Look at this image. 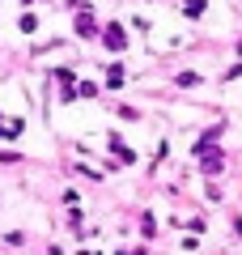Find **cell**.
<instances>
[{
  "mask_svg": "<svg viewBox=\"0 0 242 255\" xmlns=\"http://www.w3.org/2000/svg\"><path fill=\"white\" fill-rule=\"evenodd\" d=\"M107 43L115 47V51H119V47H123V34H119V26H111V34H107Z\"/></svg>",
  "mask_w": 242,
  "mask_h": 255,
  "instance_id": "cell-1",
  "label": "cell"
}]
</instances>
